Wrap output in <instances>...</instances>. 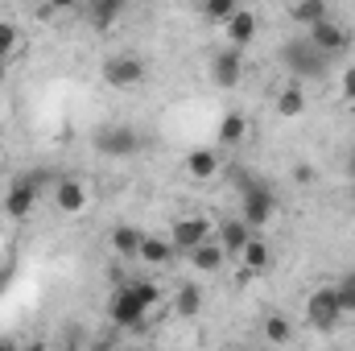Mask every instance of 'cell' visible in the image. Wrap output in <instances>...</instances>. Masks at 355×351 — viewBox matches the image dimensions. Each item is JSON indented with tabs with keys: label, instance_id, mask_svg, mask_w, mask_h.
I'll return each instance as SVG.
<instances>
[{
	"label": "cell",
	"instance_id": "44dd1931",
	"mask_svg": "<svg viewBox=\"0 0 355 351\" xmlns=\"http://www.w3.org/2000/svg\"><path fill=\"white\" fill-rule=\"evenodd\" d=\"M240 261H244V268H248V273H261V268L268 264V244H265V240H257V236H252V240L244 244Z\"/></svg>",
	"mask_w": 355,
	"mask_h": 351
},
{
	"label": "cell",
	"instance_id": "cb8c5ba5",
	"mask_svg": "<svg viewBox=\"0 0 355 351\" xmlns=\"http://www.w3.org/2000/svg\"><path fill=\"white\" fill-rule=\"evenodd\" d=\"M265 339H268V343H289V339H293V327H289V318H285V314L265 318Z\"/></svg>",
	"mask_w": 355,
	"mask_h": 351
},
{
	"label": "cell",
	"instance_id": "ffe728a7",
	"mask_svg": "<svg viewBox=\"0 0 355 351\" xmlns=\"http://www.w3.org/2000/svg\"><path fill=\"white\" fill-rule=\"evenodd\" d=\"M244 132H248V120H244L240 112H227L223 124H219V141H223V145H240Z\"/></svg>",
	"mask_w": 355,
	"mask_h": 351
},
{
	"label": "cell",
	"instance_id": "6da1fadb",
	"mask_svg": "<svg viewBox=\"0 0 355 351\" xmlns=\"http://www.w3.org/2000/svg\"><path fill=\"white\" fill-rule=\"evenodd\" d=\"M153 302H157V285H153V281H132V285H120V289L112 293L107 314H112L116 327H141Z\"/></svg>",
	"mask_w": 355,
	"mask_h": 351
},
{
	"label": "cell",
	"instance_id": "f546056e",
	"mask_svg": "<svg viewBox=\"0 0 355 351\" xmlns=\"http://www.w3.org/2000/svg\"><path fill=\"white\" fill-rule=\"evenodd\" d=\"M347 178H352V182H355V149H352V153H347Z\"/></svg>",
	"mask_w": 355,
	"mask_h": 351
},
{
	"label": "cell",
	"instance_id": "5b68a950",
	"mask_svg": "<svg viewBox=\"0 0 355 351\" xmlns=\"http://www.w3.org/2000/svg\"><path fill=\"white\" fill-rule=\"evenodd\" d=\"M95 149L103 157H132L141 149V132L128 128V124H107V128L95 132Z\"/></svg>",
	"mask_w": 355,
	"mask_h": 351
},
{
	"label": "cell",
	"instance_id": "d6a6232c",
	"mask_svg": "<svg viewBox=\"0 0 355 351\" xmlns=\"http://www.w3.org/2000/svg\"><path fill=\"white\" fill-rule=\"evenodd\" d=\"M0 83H4V58H0Z\"/></svg>",
	"mask_w": 355,
	"mask_h": 351
},
{
	"label": "cell",
	"instance_id": "4fadbf2b",
	"mask_svg": "<svg viewBox=\"0 0 355 351\" xmlns=\"http://www.w3.org/2000/svg\"><path fill=\"white\" fill-rule=\"evenodd\" d=\"M248 240H252V232L244 228V219H227V223L219 228V248H223V257H240Z\"/></svg>",
	"mask_w": 355,
	"mask_h": 351
},
{
	"label": "cell",
	"instance_id": "83f0119b",
	"mask_svg": "<svg viewBox=\"0 0 355 351\" xmlns=\"http://www.w3.org/2000/svg\"><path fill=\"white\" fill-rule=\"evenodd\" d=\"M343 95H347V99H355V67H347V71H343Z\"/></svg>",
	"mask_w": 355,
	"mask_h": 351
},
{
	"label": "cell",
	"instance_id": "5bb4252c",
	"mask_svg": "<svg viewBox=\"0 0 355 351\" xmlns=\"http://www.w3.org/2000/svg\"><path fill=\"white\" fill-rule=\"evenodd\" d=\"M182 166H186V174H190V178H198V182H207V178H211L215 170H219V157H215L211 149H190Z\"/></svg>",
	"mask_w": 355,
	"mask_h": 351
},
{
	"label": "cell",
	"instance_id": "9c48e42d",
	"mask_svg": "<svg viewBox=\"0 0 355 351\" xmlns=\"http://www.w3.org/2000/svg\"><path fill=\"white\" fill-rule=\"evenodd\" d=\"M103 79H107L112 87H137V83L145 79V62L132 58V54H116V58L103 62Z\"/></svg>",
	"mask_w": 355,
	"mask_h": 351
},
{
	"label": "cell",
	"instance_id": "d4e9b609",
	"mask_svg": "<svg viewBox=\"0 0 355 351\" xmlns=\"http://www.w3.org/2000/svg\"><path fill=\"white\" fill-rule=\"evenodd\" d=\"M335 298H339L343 314H352V310H355V273H343V277H339V285H335Z\"/></svg>",
	"mask_w": 355,
	"mask_h": 351
},
{
	"label": "cell",
	"instance_id": "7a4b0ae2",
	"mask_svg": "<svg viewBox=\"0 0 355 351\" xmlns=\"http://www.w3.org/2000/svg\"><path fill=\"white\" fill-rule=\"evenodd\" d=\"M240 203H244V228L248 232H257V228H265L268 219L277 215V194H272V186L261 182V178H248L240 174Z\"/></svg>",
	"mask_w": 355,
	"mask_h": 351
},
{
	"label": "cell",
	"instance_id": "7402d4cb",
	"mask_svg": "<svg viewBox=\"0 0 355 351\" xmlns=\"http://www.w3.org/2000/svg\"><path fill=\"white\" fill-rule=\"evenodd\" d=\"M87 17H91V25L107 29V25L120 17V0H95V4H87Z\"/></svg>",
	"mask_w": 355,
	"mask_h": 351
},
{
	"label": "cell",
	"instance_id": "484cf974",
	"mask_svg": "<svg viewBox=\"0 0 355 351\" xmlns=\"http://www.w3.org/2000/svg\"><path fill=\"white\" fill-rule=\"evenodd\" d=\"M202 12H207L211 21H232V12H236V4H232V0H215V4H207Z\"/></svg>",
	"mask_w": 355,
	"mask_h": 351
},
{
	"label": "cell",
	"instance_id": "9a60e30c",
	"mask_svg": "<svg viewBox=\"0 0 355 351\" xmlns=\"http://www.w3.org/2000/svg\"><path fill=\"white\" fill-rule=\"evenodd\" d=\"M141 240H145V232L132 228V223H120V228L112 232V248H116L120 257H137V252H141Z\"/></svg>",
	"mask_w": 355,
	"mask_h": 351
},
{
	"label": "cell",
	"instance_id": "52a82bcc",
	"mask_svg": "<svg viewBox=\"0 0 355 351\" xmlns=\"http://www.w3.org/2000/svg\"><path fill=\"white\" fill-rule=\"evenodd\" d=\"M306 37H310V46H314V50H322L327 58H331V54H343V50L352 46L347 25H339V21H331V17H327V21H318L314 29H306Z\"/></svg>",
	"mask_w": 355,
	"mask_h": 351
},
{
	"label": "cell",
	"instance_id": "277c9868",
	"mask_svg": "<svg viewBox=\"0 0 355 351\" xmlns=\"http://www.w3.org/2000/svg\"><path fill=\"white\" fill-rule=\"evenodd\" d=\"M339 318H343V306H339V298H335V285H322V289H314V293L306 298V323H310L314 331H335Z\"/></svg>",
	"mask_w": 355,
	"mask_h": 351
},
{
	"label": "cell",
	"instance_id": "8992f818",
	"mask_svg": "<svg viewBox=\"0 0 355 351\" xmlns=\"http://www.w3.org/2000/svg\"><path fill=\"white\" fill-rule=\"evenodd\" d=\"M42 182H46V174L37 170V174H25L12 182V190L4 194V211L12 215V219H25L29 211H33V203H37V190H42Z\"/></svg>",
	"mask_w": 355,
	"mask_h": 351
},
{
	"label": "cell",
	"instance_id": "ac0fdd59",
	"mask_svg": "<svg viewBox=\"0 0 355 351\" xmlns=\"http://www.w3.org/2000/svg\"><path fill=\"white\" fill-rule=\"evenodd\" d=\"M223 261H227V257H223V248H219V244H211V240H207L202 248H194V252H190V264H194V268H202V273L223 268Z\"/></svg>",
	"mask_w": 355,
	"mask_h": 351
},
{
	"label": "cell",
	"instance_id": "ba28073f",
	"mask_svg": "<svg viewBox=\"0 0 355 351\" xmlns=\"http://www.w3.org/2000/svg\"><path fill=\"white\" fill-rule=\"evenodd\" d=\"M215 232H211V223L202 219V215H186V219H178L174 223V252H194V248H202L207 240H211Z\"/></svg>",
	"mask_w": 355,
	"mask_h": 351
},
{
	"label": "cell",
	"instance_id": "2e32d148",
	"mask_svg": "<svg viewBox=\"0 0 355 351\" xmlns=\"http://www.w3.org/2000/svg\"><path fill=\"white\" fill-rule=\"evenodd\" d=\"M302 112H306V91L297 87V83H289V87L277 95V116L293 120V116H302Z\"/></svg>",
	"mask_w": 355,
	"mask_h": 351
},
{
	"label": "cell",
	"instance_id": "4dcf8cb0",
	"mask_svg": "<svg viewBox=\"0 0 355 351\" xmlns=\"http://www.w3.org/2000/svg\"><path fill=\"white\" fill-rule=\"evenodd\" d=\"M21 351H46V343L37 339V343H25V348H21Z\"/></svg>",
	"mask_w": 355,
	"mask_h": 351
},
{
	"label": "cell",
	"instance_id": "7c38bea8",
	"mask_svg": "<svg viewBox=\"0 0 355 351\" xmlns=\"http://www.w3.org/2000/svg\"><path fill=\"white\" fill-rule=\"evenodd\" d=\"M227 37H232V46L240 50V46H248L252 37H257V12L252 8H236L232 12V21H227Z\"/></svg>",
	"mask_w": 355,
	"mask_h": 351
},
{
	"label": "cell",
	"instance_id": "f1b7e54d",
	"mask_svg": "<svg viewBox=\"0 0 355 351\" xmlns=\"http://www.w3.org/2000/svg\"><path fill=\"white\" fill-rule=\"evenodd\" d=\"M293 178H297V182H314V170H310V166H297Z\"/></svg>",
	"mask_w": 355,
	"mask_h": 351
},
{
	"label": "cell",
	"instance_id": "3957f363",
	"mask_svg": "<svg viewBox=\"0 0 355 351\" xmlns=\"http://www.w3.org/2000/svg\"><path fill=\"white\" fill-rule=\"evenodd\" d=\"M281 62H285V71L297 75V79H318V75L331 67V58H327L322 50H314L306 33H302V37H289V42L281 46Z\"/></svg>",
	"mask_w": 355,
	"mask_h": 351
},
{
	"label": "cell",
	"instance_id": "8fae6325",
	"mask_svg": "<svg viewBox=\"0 0 355 351\" xmlns=\"http://www.w3.org/2000/svg\"><path fill=\"white\" fill-rule=\"evenodd\" d=\"M54 203H58V211L79 215V211L87 207V186H83L79 178H62V182L54 186Z\"/></svg>",
	"mask_w": 355,
	"mask_h": 351
},
{
	"label": "cell",
	"instance_id": "e0dca14e",
	"mask_svg": "<svg viewBox=\"0 0 355 351\" xmlns=\"http://www.w3.org/2000/svg\"><path fill=\"white\" fill-rule=\"evenodd\" d=\"M137 257H141L145 264H166L170 257H174V244H170V240H157V236H145Z\"/></svg>",
	"mask_w": 355,
	"mask_h": 351
},
{
	"label": "cell",
	"instance_id": "1f68e13d",
	"mask_svg": "<svg viewBox=\"0 0 355 351\" xmlns=\"http://www.w3.org/2000/svg\"><path fill=\"white\" fill-rule=\"evenodd\" d=\"M0 351H21L17 343H8V339H0Z\"/></svg>",
	"mask_w": 355,
	"mask_h": 351
},
{
	"label": "cell",
	"instance_id": "4316f807",
	"mask_svg": "<svg viewBox=\"0 0 355 351\" xmlns=\"http://www.w3.org/2000/svg\"><path fill=\"white\" fill-rule=\"evenodd\" d=\"M12 50H17V29L8 21H0V58H8Z\"/></svg>",
	"mask_w": 355,
	"mask_h": 351
},
{
	"label": "cell",
	"instance_id": "d6986e66",
	"mask_svg": "<svg viewBox=\"0 0 355 351\" xmlns=\"http://www.w3.org/2000/svg\"><path fill=\"white\" fill-rule=\"evenodd\" d=\"M289 12H293V21H302L306 29H314L318 21H327V4H322V0H302V4H293Z\"/></svg>",
	"mask_w": 355,
	"mask_h": 351
},
{
	"label": "cell",
	"instance_id": "603a6c76",
	"mask_svg": "<svg viewBox=\"0 0 355 351\" xmlns=\"http://www.w3.org/2000/svg\"><path fill=\"white\" fill-rule=\"evenodd\" d=\"M198 306H202V293H198V285H182L174 298V310L182 318H194L198 314Z\"/></svg>",
	"mask_w": 355,
	"mask_h": 351
},
{
	"label": "cell",
	"instance_id": "30bf717a",
	"mask_svg": "<svg viewBox=\"0 0 355 351\" xmlns=\"http://www.w3.org/2000/svg\"><path fill=\"white\" fill-rule=\"evenodd\" d=\"M211 79H215L219 87H236V83L244 79V54H240L236 46H227L223 54H215V62H211Z\"/></svg>",
	"mask_w": 355,
	"mask_h": 351
}]
</instances>
